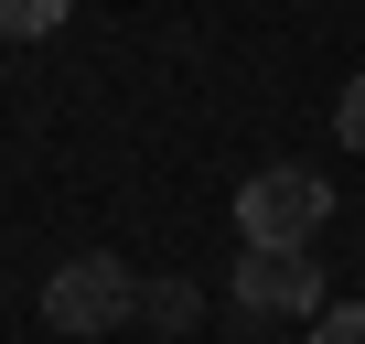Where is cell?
Wrapping results in <instances>:
<instances>
[{"label": "cell", "mask_w": 365, "mask_h": 344, "mask_svg": "<svg viewBox=\"0 0 365 344\" xmlns=\"http://www.w3.org/2000/svg\"><path fill=\"white\" fill-rule=\"evenodd\" d=\"M194 312H205V301H194V290H182V280H161V290H150V323H172V333H182V323H194Z\"/></svg>", "instance_id": "obj_7"}, {"label": "cell", "mask_w": 365, "mask_h": 344, "mask_svg": "<svg viewBox=\"0 0 365 344\" xmlns=\"http://www.w3.org/2000/svg\"><path fill=\"white\" fill-rule=\"evenodd\" d=\"M65 11H76V0H0V44H43Z\"/></svg>", "instance_id": "obj_4"}, {"label": "cell", "mask_w": 365, "mask_h": 344, "mask_svg": "<svg viewBox=\"0 0 365 344\" xmlns=\"http://www.w3.org/2000/svg\"><path fill=\"white\" fill-rule=\"evenodd\" d=\"M322 216H333V183L301 172V161H269V172L237 183V248H312Z\"/></svg>", "instance_id": "obj_1"}, {"label": "cell", "mask_w": 365, "mask_h": 344, "mask_svg": "<svg viewBox=\"0 0 365 344\" xmlns=\"http://www.w3.org/2000/svg\"><path fill=\"white\" fill-rule=\"evenodd\" d=\"M312 344H365V301H333V312H312Z\"/></svg>", "instance_id": "obj_5"}, {"label": "cell", "mask_w": 365, "mask_h": 344, "mask_svg": "<svg viewBox=\"0 0 365 344\" xmlns=\"http://www.w3.org/2000/svg\"><path fill=\"white\" fill-rule=\"evenodd\" d=\"M226 290H237V312H269V323H312V312H333L312 248H247V258L226 269Z\"/></svg>", "instance_id": "obj_2"}, {"label": "cell", "mask_w": 365, "mask_h": 344, "mask_svg": "<svg viewBox=\"0 0 365 344\" xmlns=\"http://www.w3.org/2000/svg\"><path fill=\"white\" fill-rule=\"evenodd\" d=\"M333 140H344V151H354V161H365V76H354V86H344V97H333Z\"/></svg>", "instance_id": "obj_6"}, {"label": "cell", "mask_w": 365, "mask_h": 344, "mask_svg": "<svg viewBox=\"0 0 365 344\" xmlns=\"http://www.w3.org/2000/svg\"><path fill=\"white\" fill-rule=\"evenodd\" d=\"M129 301H140V280H129L108 248H86V258H65V269L43 280V323H54V333H108Z\"/></svg>", "instance_id": "obj_3"}]
</instances>
